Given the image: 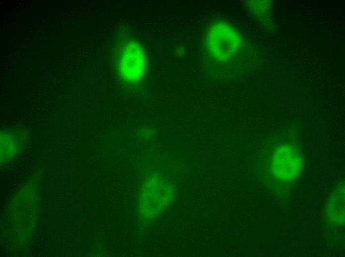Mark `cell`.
<instances>
[{"label":"cell","mask_w":345,"mask_h":257,"mask_svg":"<svg viewBox=\"0 0 345 257\" xmlns=\"http://www.w3.org/2000/svg\"><path fill=\"white\" fill-rule=\"evenodd\" d=\"M242 42L238 31L230 24L223 22L210 26L205 36V44L209 54L219 61L229 59L235 55Z\"/></svg>","instance_id":"obj_1"},{"label":"cell","mask_w":345,"mask_h":257,"mask_svg":"<svg viewBox=\"0 0 345 257\" xmlns=\"http://www.w3.org/2000/svg\"><path fill=\"white\" fill-rule=\"evenodd\" d=\"M117 66L118 74L124 81L134 83L141 80L146 69L142 46L134 40L125 42L118 53Z\"/></svg>","instance_id":"obj_2"},{"label":"cell","mask_w":345,"mask_h":257,"mask_svg":"<svg viewBox=\"0 0 345 257\" xmlns=\"http://www.w3.org/2000/svg\"><path fill=\"white\" fill-rule=\"evenodd\" d=\"M171 192L170 183L161 177L152 175L143 183L140 195L141 212L147 218L155 216L168 204Z\"/></svg>","instance_id":"obj_3"},{"label":"cell","mask_w":345,"mask_h":257,"mask_svg":"<svg viewBox=\"0 0 345 257\" xmlns=\"http://www.w3.org/2000/svg\"><path fill=\"white\" fill-rule=\"evenodd\" d=\"M302 160L298 151L289 144H283L274 152L270 162L272 174L281 181L295 179L299 174Z\"/></svg>","instance_id":"obj_4"},{"label":"cell","mask_w":345,"mask_h":257,"mask_svg":"<svg viewBox=\"0 0 345 257\" xmlns=\"http://www.w3.org/2000/svg\"><path fill=\"white\" fill-rule=\"evenodd\" d=\"M327 216L333 223L340 224L345 219L344 187L337 189L331 196L327 207Z\"/></svg>","instance_id":"obj_5"}]
</instances>
